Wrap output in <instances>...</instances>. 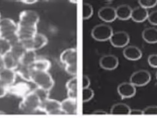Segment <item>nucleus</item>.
I'll list each match as a JSON object with an SVG mask.
<instances>
[{
  "mask_svg": "<svg viewBox=\"0 0 157 118\" xmlns=\"http://www.w3.org/2000/svg\"><path fill=\"white\" fill-rule=\"evenodd\" d=\"M36 51L26 50L20 60V64L31 67L37 60Z\"/></svg>",
  "mask_w": 157,
  "mask_h": 118,
  "instance_id": "b1692460",
  "label": "nucleus"
},
{
  "mask_svg": "<svg viewBox=\"0 0 157 118\" xmlns=\"http://www.w3.org/2000/svg\"><path fill=\"white\" fill-rule=\"evenodd\" d=\"M94 114H95V115H107L108 113L105 111H103V110H98L94 112Z\"/></svg>",
  "mask_w": 157,
  "mask_h": 118,
  "instance_id": "a19ab883",
  "label": "nucleus"
},
{
  "mask_svg": "<svg viewBox=\"0 0 157 118\" xmlns=\"http://www.w3.org/2000/svg\"><path fill=\"white\" fill-rule=\"evenodd\" d=\"M123 55L126 59L131 61H136L142 57L141 50L136 46H129L126 47L123 51Z\"/></svg>",
  "mask_w": 157,
  "mask_h": 118,
  "instance_id": "dca6fc26",
  "label": "nucleus"
},
{
  "mask_svg": "<svg viewBox=\"0 0 157 118\" xmlns=\"http://www.w3.org/2000/svg\"><path fill=\"white\" fill-rule=\"evenodd\" d=\"M60 60L65 65L66 71L69 74L76 76L78 72L77 50L69 48L64 50L60 55Z\"/></svg>",
  "mask_w": 157,
  "mask_h": 118,
  "instance_id": "f257e3e1",
  "label": "nucleus"
},
{
  "mask_svg": "<svg viewBox=\"0 0 157 118\" xmlns=\"http://www.w3.org/2000/svg\"><path fill=\"white\" fill-rule=\"evenodd\" d=\"M40 110L48 115L63 114L61 109V102L53 99L48 98L41 102Z\"/></svg>",
  "mask_w": 157,
  "mask_h": 118,
  "instance_id": "0eeeda50",
  "label": "nucleus"
},
{
  "mask_svg": "<svg viewBox=\"0 0 157 118\" xmlns=\"http://www.w3.org/2000/svg\"><path fill=\"white\" fill-rule=\"evenodd\" d=\"M16 74L26 82H31L32 69L30 66H26L22 64H19L15 70Z\"/></svg>",
  "mask_w": 157,
  "mask_h": 118,
  "instance_id": "393cba45",
  "label": "nucleus"
},
{
  "mask_svg": "<svg viewBox=\"0 0 157 118\" xmlns=\"http://www.w3.org/2000/svg\"><path fill=\"white\" fill-rule=\"evenodd\" d=\"M16 71L4 67L0 70V81L7 86L13 85L16 80Z\"/></svg>",
  "mask_w": 157,
  "mask_h": 118,
  "instance_id": "2eb2a0df",
  "label": "nucleus"
},
{
  "mask_svg": "<svg viewBox=\"0 0 157 118\" xmlns=\"http://www.w3.org/2000/svg\"><path fill=\"white\" fill-rule=\"evenodd\" d=\"M31 82L38 87L50 91L54 86L55 82L51 74L46 71L34 70L32 69Z\"/></svg>",
  "mask_w": 157,
  "mask_h": 118,
  "instance_id": "f03ea898",
  "label": "nucleus"
},
{
  "mask_svg": "<svg viewBox=\"0 0 157 118\" xmlns=\"http://www.w3.org/2000/svg\"><path fill=\"white\" fill-rule=\"evenodd\" d=\"M142 37L149 44L157 43V29L155 27L146 28L142 32Z\"/></svg>",
  "mask_w": 157,
  "mask_h": 118,
  "instance_id": "412c9836",
  "label": "nucleus"
},
{
  "mask_svg": "<svg viewBox=\"0 0 157 118\" xmlns=\"http://www.w3.org/2000/svg\"><path fill=\"white\" fill-rule=\"evenodd\" d=\"M41 102L39 97L32 90L23 98L19 108L25 112H32L40 109Z\"/></svg>",
  "mask_w": 157,
  "mask_h": 118,
  "instance_id": "7ed1b4c3",
  "label": "nucleus"
},
{
  "mask_svg": "<svg viewBox=\"0 0 157 118\" xmlns=\"http://www.w3.org/2000/svg\"><path fill=\"white\" fill-rule=\"evenodd\" d=\"M100 66L106 70H113L118 67L119 60L118 57L112 55L102 56L99 60Z\"/></svg>",
  "mask_w": 157,
  "mask_h": 118,
  "instance_id": "9b49d317",
  "label": "nucleus"
},
{
  "mask_svg": "<svg viewBox=\"0 0 157 118\" xmlns=\"http://www.w3.org/2000/svg\"><path fill=\"white\" fill-rule=\"evenodd\" d=\"M148 62L149 66L153 68H157V55L152 54L148 56Z\"/></svg>",
  "mask_w": 157,
  "mask_h": 118,
  "instance_id": "f704fd0d",
  "label": "nucleus"
},
{
  "mask_svg": "<svg viewBox=\"0 0 157 118\" xmlns=\"http://www.w3.org/2000/svg\"><path fill=\"white\" fill-rule=\"evenodd\" d=\"M4 66L5 68L15 70L20 64V61L13 55L10 52H8L3 55Z\"/></svg>",
  "mask_w": 157,
  "mask_h": 118,
  "instance_id": "4be33fe9",
  "label": "nucleus"
},
{
  "mask_svg": "<svg viewBox=\"0 0 157 118\" xmlns=\"http://www.w3.org/2000/svg\"><path fill=\"white\" fill-rule=\"evenodd\" d=\"M131 108L125 103H118L112 106L110 110V114L115 115H129Z\"/></svg>",
  "mask_w": 157,
  "mask_h": 118,
  "instance_id": "5701e85b",
  "label": "nucleus"
},
{
  "mask_svg": "<svg viewBox=\"0 0 157 118\" xmlns=\"http://www.w3.org/2000/svg\"><path fill=\"white\" fill-rule=\"evenodd\" d=\"M0 19H1V15H0Z\"/></svg>",
  "mask_w": 157,
  "mask_h": 118,
  "instance_id": "c03bdc74",
  "label": "nucleus"
},
{
  "mask_svg": "<svg viewBox=\"0 0 157 118\" xmlns=\"http://www.w3.org/2000/svg\"><path fill=\"white\" fill-rule=\"evenodd\" d=\"M83 20L89 19L94 14V9L92 6L88 3H83Z\"/></svg>",
  "mask_w": 157,
  "mask_h": 118,
  "instance_id": "7c9ffc66",
  "label": "nucleus"
},
{
  "mask_svg": "<svg viewBox=\"0 0 157 118\" xmlns=\"http://www.w3.org/2000/svg\"><path fill=\"white\" fill-rule=\"evenodd\" d=\"M148 20L152 25H157V10L154 11L149 14Z\"/></svg>",
  "mask_w": 157,
  "mask_h": 118,
  "instance_id": "c9c22d12",
  "label": "nucleus"
},
{
  "mask_svg": "<svg viewBox=\"0 0 157 118\" xmlns=\"http://www.w3.org/2000/svg\"><path fill=\"white\" fill-rule=\"evenodd\" d=\"M37 33V27H23L18 25L17 35L20 40L33 37Z\"/></svg>",
  "mask_w": 157,
  "mask_h": 118,
  "instance_id": "a211bd4d",
  "label": "nucleus"
},
{
  "mask_svg": "<svg viewBox=\"0 0 157 118\" xmlns=\"http://www.w3.org/2000/svg\"><path fill=\"white\" fill-rule=\"evenodd\" d=\"M82 94L83 102H87L93 99L94 96V92L92 89L87 87L85 89H83Z\"/></svg>",
  "mask_w": 157,
  "mask_h": 118,
  "instance_id": "2f4dec72",
  "label": "nucleus"
},
{
  "mask_svg": "<svg viewBox=\"0 0 157 118\" xmlns=\"http://www.w3.org/2000/svg\"><path fill=\"white\" fill-rule=\"evenodd\" d=\"M33 91L39 97L41 102H43V101L49 98V91H48L47 90L37 87Z\"/></svg>",
  "mask_w": 157,
  "mask_h": 118,
  "instance_id": "c756f323",
  "label": "nucleus"
},
{
  "mask_svg": "<svg viewBox=\"0 0 157 118\" xmlns=\"http://www.w3.org/2000/svg\"><path fill=\"white\" fill-rule=\"evenodd\" d=\"M11 46L8 41L4 38L0 37V55H4L11 50Z\"/></svg>",
  "mask_w": 157,
  "mask_h": 118,
  "instance_id": "c85d7f7f",
  "label": "nucleus"
},
{
  "mask_svg": "<svg viewBox=\"0 0 157 118\" xmlns=\"http://www.w3.org/2000/svg\"><path fill=\"white\" fill-rule=\"evenodd\" d=\"M117 91L122 99H126L134 97L136 90V87L130 82H124L118 85Z\"/></svg>",
  "mask_w": 157,
  "mask_h": 118,
  "instance_id": "f8f14e48",
  "label": "nucleus"
},
{
  "mask_svg": "<svg viewBox=\"0 0 157 118\" xmlns=\"http://www.w3.org/2000/svg\"><path fill=\"white\" fill-rule=\"evenodd\" d=\"M83 89H85L89 87L90 85V80L89 78L86 75H84L83 76Z\"/></svg>",
  "mask_w": 157,
  "mask_h": 118,
  "instance_id": "4c0bfd02",
  "label": "nucleus"
},
{
  "mask_svg": "<svg viewBox=\"0 0 157 118\" xmlns=\"http://www.w3.org/2000/svg\"><path fill=\"white\" fill-rule=\"evenodd\" d=\"M39 21V16L37 12L33 10H26L23 11L19 17L18 26L37 27Z\"/></svg>",
  "mask_w": 157,
  "mask_h": 118,
  "instance_id": "20e7f679",
  "label": "nucleus"
},
{
  "mask_svg": "<svg viewBox=\"0 0 157 118\" xmlns=\"http://www.w3.org/2000/svg\"><path fill=\"white\" fill-rule=\"evenodd\" d=\"M32 91L30 85L26 82H19L8 87L9 93L22 98Z\"/></svg>",
  "mask_w": 157,
  "mask_h": 118,
  "instance_id": "9d476101",
  "label": "nucleus"
},
{
  "mask_svg": "<svg viewBox=\"0 0 157 118\" xmlns=\"http://www.w3.org/2000/svg\"><path fill=\"white\" fill-rule=\"evenodd\" d=\"M155 76H156V78H157V72H156V74H155Z\"/></svg>",
  "mask_w": 157,
  "mask_h": 118,
  "instance_id": "37998d69",
  "label": "nucleus"
},
{
  "mask_svg": "<svg viewBox=\"0 0 157 118\" xmlns=\"http://www.w3.org/2000/svg\"><path fill=\"white\" fill-rule=\"evenodd\" d=\"M61 109L63 114L76 115L78 113L77 99L67 97L61 102Z\"/></svg>",
  "mask_w": 157,
  "mask_h": 118,
  "instance_id": "ddd939ff",
  "label": "nucleus"
},
{
  "mask_svg": "<svg viewBox=\"0 0 157 118\" xmlns=\"http://www.w3.org/2000/svg\"><path fill=\"white\" fill-rule=\"evenodd\" d=\"M143 111V115H157V106H149L145 108Z\"/></svg>",
  "mask_w": 157,
  "mask_h": 118,
  "instance_id": "72a5a7b5",
  "label": "nucleus"
},
{
  "mask_svg": "<svg viewBox=\"0 0 157 118\" xmlns=\"http://www.w3.org/2000/svg\"><path fill=\"white\" fill-rule=\"evenodd\" d=\"M117 17L121 20H128L131 18L132 9L126 4H122L115 8Z\"/></svg>",
  "mask_w": 157,
  "mask_h": 118,
  "instance_id": "aec40b11",
  "label": "nucleus"
},
{
  "mask_svg": "<svg viewBox=\"0 0 157 118\" xmlns=\"http://www.w3.org/2000/svg\"><path fill=\"white\" fill-rule=\"evenodd\" d=\"M25 51L26 50L21 43V41H19L18 43L11 46L10 52L20 61V59L23 55L24 53L25 52Z\"/></svg>",
  "mask_w": 157,
  "mask_h": 118,
  "instance_id": "cd10ccee",
  "label": "nucleus"
},
{
  "mask_svg": "<svg viewBox=\"0 0 157 118\" xmlns=\"http://www.w3.org/2000/svg\"><path fill=\"white\" fill-rule=\"evenodd\" d=\"M113 32L110 25L101 24L96 25L92 31V36L98 41H105L110 40Z\"/></svg>",
  "mask_w": 157,
  "mask_h": 118,
  "instance_id": "39448f33",
  "label": "nucleus"
},
{
  "mask_svg": "<svg viewBox=\"0 0 157 118\" xmlns=\"http://www.w3.org/2000/svg\"><path fill=\"white\" fill-rule=\"evenodd\" d=\"M151 79L149 71L140 70L134 72L130 78V83L135 86H144L148 84Z\"/></svg>",
  "mask_w": 157,
  "mask_h": 118,
  "instance_id": "6e6552de",
  "label": "nucleus"
},
{
  "mask_svg": "<svg viewBox=\"0 0 157 118\" xmlns=\"http://www.w3.org/2000/svg\"><path fill=\"white\" fill-rule=\"evenodd\" d=\"M109 40L113 47L122 48L129 44L130 37L126 32L121 31L113 32Z\"/></svg>",
  "mask_w": 157,
  "mask_h": 118,
  "instance_id": "1a4fd4ad",
  "label": "nucleus"
},
{
  "mask_svg": "<svg viewBox=\"0 0 157 118\" xmlns=\"http://www.w3.org/2000/svg\"><path fill=\"white\" fill-rule=\"evenodd\" d=\"M149 16V13L147 9L141 6L132 9L131 18L135 22L142 23L147 20Z\"/></svg>",
  "mask_w": 157,
  "mask_h": 118,
  "instance_id": "f3484780",
  "label": "nucleus"
},
{
  "mask_svg": "<svg viewBox=\"0 0 157 118\" xmlns=\"http://www.w3.org/2000/svg\"><path fill=\"white\" fill-rule=\"evenodd\" d=\"M4 67V62H3V56L0 55V70Z\"/></svg>",
  "mask_w": 157,
  "mask_h": 118,
  "instance_id": "79ce46f5",
  "label": "nucleus"
},
{
  "mask_svg": "<svg viewBox=\"0 0 157 118\" xmlns=\"http://www.w3.org/2000/svg\"><path fill=\"white\" fill-rule=\"evenodd\" d=\"M50 67V62L46 59H37L36 62L31 66L33 70L46 71H48Z\"/></svg>",
  "mask_w": 157,
  "mask_h": 118,
  "instance_id": "a878e982",
  "label": "nucleus"
},
{
  "mask_svg": "<svg viewBox=\"0 0 157 118\" xmlns=\"http://www.w3.org/2000/svg\"><path fill=\"white\" fill-rule=\"evenodd\" d=\"M8 87L0 81V98L4 97L8 93Z\"/></svg>",
  "mask_w": 157,
  "mask_h": 118,
  "instance_id": "e433bc0d",
  "label": "nucleus"
},
{
  "mask_svg": "<svg viewBox=\"0 0 157 118\" xmlns=\"http://www.w3.org/2000/svg\"><path fill=\"white\" fill-rule=\"evenodd\" d=\"M98 16L102 20L106 23L113 22L117 18L115 8L110 6L100 8L98 11Z\"/></svg>",
  "mask_w": 157,
  "mask_h": 118,
  "instance_id": "4468645a",
  "label": "nucleus"
},
{
  "mask_svg": "<svg viewBox=\"0 0 157 118\" xmlns=\"http://www.w3.org/2000/svg\"><path fill=\"white\" fill-rule=\"evenodd\" d=\"M138 3L143 8L147 9L155 7L157 5V0H140Z\"/></svg>",
  "mask_w": 157,
  "mask_h": 118,
  "instance_id": "473e14b6",
  "label": "nucleus"
},
{
  "mask_svg": "<svg viewBox=\"0 0 157 118\" xmlns=\"http://www.w3.org/2000/svg\"><path fill=\"white\" fill-rule=\"evenodd\" d=\"M24 4H28V5H31V4H34L35 3H36L37 1H34V0H26V1H21Z\"/></svg>",
  "mask_w": 157,
  "mask_h": 118,
  "instance_id": "ea45409f",
  "label": "nucleus"
},
{
  "mask_svg": "<svg viewBox=\"0 0 157 118\" xmlns=\"http://www.w3.org/2000/svg\"><path fill=\"white\" fill-rule=\"evenodd\" d=\"M66 87L67 90L68 97L77 99H78V79L76 76H74L68 80Z\"/></svg>",
  "mask_w": 157,
  "mask_h": 118,
  "instance_id": "6ab92c4d",
  "label": "nucleus"
},
{
  "mask_svg": "<svg viewBox=\"0 0 157 118\" xmlns=\"http://www.w3.org/2000/svg\"><path fill=\"white\" fill-rule=\"evenodd\" d=\"M18 25L12 19L4 18L0 19V37L5 39L16 34Z\"/></svg>",
  "mask_w": 157,
  "mask_h": 118,
  "instance_id": "423d86ee",
  "label": "nucleus"
},
{
  "mask_svg": "<svg viewBox=\"0 0 157 118\" xmlns=\"http://www.w3.org/2000/svg\"><path fill=\"white\" fill-rule=\"evenodd\" d=\"M34 41V51L37 50L44 47L47 44V38L43 34L41 33H37L33 37Z\"/></svg>",
  "mask_w": 157,
  "mask_h": 118,
  "instance_id": "bb28decb",
  "label": "nucleus"
},
{
  "mask_svg": "<svg viewBox=\"0 0 157 118\" xmlns=\"http://www.w3.org/2000/svg\"><path fill=\"white\" fill-rule=\"evenodd\" d=\"M129 115H143V111L140 109H131Z\"/></svg>",
  "mask_w": 157,
  "mask_h": 118,
  "instance_id": "58836bf2",
  "label": "nucleus"
}]
</instances>
